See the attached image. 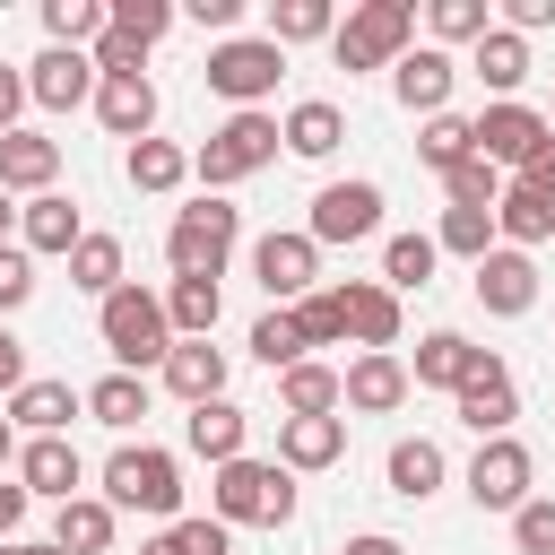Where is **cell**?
Returning <instances> with one entry per match:
<instances>
[{"label":"cell","mask_w":555,"mask_h":555,"mask_svg":"<svg viewBox=\"0 0 555 555\" xmlns=\"http://www.w3.org/2000/svg\"><path fill=\"white\" fill-rule=\"evenodd\" d=\"M234 234H243V217H234L225 199H191V208L173 217V234H165V260H173V278H225V251H234Z\"/></svg>","instance_id":"5"},{"label":"cell","mask_w":555,"mask_h":555,"mask_svg":"<svg viewBox=\"0 0 555 555\" xmlns=\"http://www.w3.org/2000/svg\"><path fill=\"white\" fill-rule=\"evenodd\" d=\"M468 69L494 87V104H512V87L529 78V43H520V35H503V26H486V35H477V52H468Z\"/></svg>","instance_id":"27"},{"label":"cell","mask_w":555,"mask_h":555,"mask_svg":"<svg viewBox=\"0 0 555 555\" xmlns=\"http://www.w3.org/2000/svg\"><path fill=\"white\" fill-rule=\"evenodd\" d=\"M121 173H130V191H173V182L191 173V156H182L173 139H139V147L121 156Z\"/></svg>","instance_id":"36"},{"label":"cell","mask_w":555,"mask_h":555,"mask_svg":"<svg viewBox=\"0 0 555 555\" xmlns=\"http://www.w3.org/2000/svg\"><path fill=\"white\" fill-rule=\"evenodd\" d=\"M269 156H278V121H269V113H234V121H217V130H208V147L191 156V173H199V182H208V199H217L225 182L260 173Z\"/></svg>","instance_id":"4"},{"label":"cell","mask_w":555,"mask_h":555,"mask_svg":"<svg viewBox=\"0 0 555 555\" xmlns=\"http://www.w3.org/2000/svg\"><path fill=\"white\" fill-rule=\"evenodd\" d=\"M434 234H390V251H382V278H390V295L399 286H434Z\"/></svg>","instance_id":"42"},{"label":"cell","mask_w":555,"mask_h":555,"mask_svg":"<svg viewBox=\"0 0 555 555\" xmlns=\"http://www.w3.org/2000/svg\"><path fill=\"white\" fill-rule=\"evenodd\" d=\"M199 78H208L217 95H234L243 113H260V95L286 78V52H278L269 35H225V43L208 52V69H199Z\"/></svg>","instance_id":"7"},{"label":"cell","mask_w":555,"mask_h":555,"mask_svg":"<svg viewBox=\"0 0 555 555\" xmlns=\"http://www.w3.org/2000/svg\"><path fill=\"white\" fill-rule=\"evenodd\" d=\"M9 225H17V208H9V191H0V243H9Z\"/></svg>","instance_id":"58"},{"label":"cell","mask_w":555,"mask_h":555,"mask_svg":"<svg viewBox=\"0 0 555 555\" xmlns=\"http://www.w3.org/2000/svg\"><path fill=\"white\" fill-rule=\"evenodd\" d=\"M390 87H399V104H408V113H425V121H434V113L451 104V87H460V61H451V52H434V43H408V52L390 61Z\"/></svg>","instance_id":"12"},{"label":"cell","mask_w":555,"mask_h":555,"mask_svg":"<svg viewBox=\"0 0 555 555\" xmlns=\"http://www.w3.org/2000/svg\"><path fill=\"white\" fill-rule=\"evenodd\" d=\"M442 191H451V208H494V199H503V173H494L486 156H460V165L442 173Z\"/></svg>","instance_id":"45"},{"label":"cell","mask_w":555,"mask_h":555,"mask_svg":"<svg viewBox=\"0 0 555 555\" xmlns=\"http://www.w3.org/2000/svg\"><path fill=\"white\" fill-rule=\"evenodd\" d=\"M87 416L113 425V434H130V425L147 416V382H139V373H104V382L87 390Z\"/></svg>","instance_id":"34"},{"label":"cell","mask_w":555,"mask_h":555,"mask_svg":"<svg viewBox=\"0 0 555 555\" xmlns=\"http://www.w3.org/2000/svg\"><path fill=\"white\" fill-rule=\"evenodd\" d=\"M434 251L486 260V251H494V208H442V234H434Z\"/></svg>","instance_id":"41"},{"label":"cell","mask_w":555,"mask_h":555,"mask_svg":"<svg viewBox=\"0 0 555 555\" xmlns=\"http://www.w3.org/2000/svg\"><path fill=\"white\" fill-rule=\"evenodd\" d=\"M546 130H555V121H546Z\"/></svg>","instance_id":"61"},{"label":"cell","mask_w":555,"mask_h":555,"mask_svg":"<svg viewBox=\"0 0 555 555\" xmlns=\"http://www.w3.org/2000/svg\"><path fill=\"white\" fill-rule=\"evenodd\" d=\"M520 191H538V199H555V130L520 156Z\"/></svg>","instance_id":"50"},{"label":"cell","mask_w":555,"mask_h":555,"mask_svg":"<svg viewBox=\"0 0 555 555\" xmlns=\"http://www.w3.org/2000/svg\"><path fill=\"white\" fill-rule=\"evenodd\" d=\"M9 460H17V425L0 416V468H9Z\"/></svg>","instance_id":"57"},{"label":"cell","mask_w":555,"mask_h":555,"mask_svg":"<svg viewBox=\"0 0 555 555\" xmlns=\"http://www.w3.org/2000/svg\"><path fill=\"white\" fill-rule=\"evenodd\" d=\"M208 512L234 529V520H260V529H286L295 520V477L278 460H225L217 486H208Z\"/></svg>","instance_id":"2"},{"label":"cell","mask_w":555,"mask_h":555,"mask_svg":"<svg viewBox=\"0 0 555 555\" xmlns=\"http://www.w3.org/2000/svg\"><path fill=\"white\" fill-rule=\"evenodd\" d=\"M17 486L69 503V494H78V451H69V434H26V451H17Z\"/></svg>","instance_id":"21"},{"label":"cell","mask_w":555,"mask_h":555,"mask_svg":"<svg viewBox=\"0 0 555 555\" xmlns=\"http://www.w3.org/2000/svg\"><path fill=\"white\" fill-rule=\"evenodd\" d=\"M338 312H347V338L364 347V356H390L399 347V295L390 286H338Z\"/></svg>","instance_id":"17"},{"label":"cell","mask_w":555,"mask_h":555,"mask_svg":"<svg viewBox=\"0 0 555 555\" xmlns=\"http://www.w3.org/2000/svg\"><path fill=\"white\" fill-rule=\"evenodd\" d=\"M468 130H477V156H486V165L503 173V165H520V156H529V147L546 139V113H529V104L512 95V104H486V113H477Z\"/></svg>","instance_id":"13"},{"label":"cell","mask_w":555,"mask_h":555,"mask_svg":"<svg viewBox=\"0 0 555 555\" xmlns=\"http://www.w3.org/2000/svg\"><path fill=\"white\" fill-rule=\"evenodd\" d=\"M382 225V182H330L321 199H312V243H364Z\"/></svg>","instance_id":"11"},{"label":"cell","mask_w":555,"mask_h":555,"mask_svg":"<svg viewBox=\"0 0 555 555\" xmlns=\"http://www.w3.org/2000/svg\"><path fill=\"white\" fill-rule=\"evenodd\" d=\"M278 408H286V416H338V373L312 364V356L286 364V373H278Z\"/></svg>","instance_id":"31"},{"label":"cell","mask_w":555,"mask_h":555,"mask_svg":"<svg viewBox=\"0 0 555 555\" xmlns=\"http://www.w3.org/2000/svg\"><path fill=\"white\" fill-rule=\"evenodd\" d=\"M17 225H26V251H78V199H61V191H35L26 208H17Z\"/></svg>","instance_id":"25"},{"label":"cell","mask_w":555,"mask_h":555,"mask_svg":"<svg viewBox=\"0 0 555 555\" xmlns=\"http://www.w3.org/2000/svg\"><path fill=\"white\" fill-rule=\"evenodd\" d=\"M78 408H87V399H78L69 382H26V390H9V425H26V434H69Z\"/></svg>","instance_id":"26"},{"label":"cell","mask_w":555,"mask_h":555,"mask_svg":"<svg viewBox=\"0 0 555 555\" xmlns=\"http://www.w3.org/2000/svg\"><path fill=\"white\" fill-rule=\"evenodd\" d=\"M321 35H338V9L330 0H278L269 9V43L286 52V43H321Z\"/></svg>","instance_id":"35"},{"label":"cell","mask_w":555,"mask_h":555,"mask_svg":"<svg viewBox=\"0 0 555 555\" xmlns=\"http://www.w3.org/2000/svg\"><path fill=\"white\" fill-rule=\"evenodd\" d=\"M52 546H61V555H104V546H113V503L69 494V503H61V520H52Z\"/></svg>","instance_id":"30"},{"label":"cell","mask_w":555,"mask_h":555,"mask_svg":"<svg viewBox=\"0 0 555 555\" xmlns=\"http://www.w3.org/2000/svg\"><path fill=\"white\" fill-rule=\"evenodd\" d=\"M26 555H61V546H26Z\"/></svg>","instance_id":"59"},{"label":"cell","mask_w":555,"mask_h":555,"mask_svg":"<svg viewBox=\"0 0 555 555\" xmlns=\"http://www.w3.org/2000/svg\"><path fill=\"white\" fill-rule=\"evenodd\" d=\"M529 477H538L529 442L494 434V442H477V460H468V503H477V512H520V503H529Z\"/></svg>","instance_id":"8"},{"label":"cell","mask_w":555,"mask_h":555,"mask_svg":"<svg viewBox=\"0 0 555 555\" xmlns=\"http://www.w3.org/2000/svg\"><path fill=\"white\" fill-rule=\"evenodd\" d=\"M477 356H486V347H468L460 330H425V338H416V364H408V382H425V390H460Z\"/></svg>","instance_id":"24"},{"label":"cell","mask_w":555,"mask_h":555,"mask_svg":"<svg viewBox=\"0 0 555 555\" xmlns=\"http://www.w3.org/2000/svg\"><path fill=\"white\" fill-rule=\"evenodd\" d=\"M512 538H520V555H555V494H529L512 512Z\"/></svg>","instance_id":"47"},{"label":"cell","mask_w":555,"mask_h":555,"mask_svg":"<svg viewBox=\"0 0 555 555\" xmlns=\"http://www.w3.org/2000/svg\"><path fill=\"white\" fill-rule=\"evenodd\" d=\"M477 304H486V312H503V321H520V312L538 304V260H529V251H512V243H503V251H486V260H477Z\"/></svg>","instance_id":"15"},{"label":"cell","mask_w":555,"mask_h":555,"mask_svg":"<svg viewBox=\"0 0 555 555\" xmlns=\"http://www.w3.org/2000/svg\"><path fill=\"white\" fill-rule=\"evenodd\" d=\"M26 95H35V104H52V113H69V104H87V95H95V61H87V52L43 43V52H35V69H26Z\"/></svg>","instance_id":"16"},{"label":"cell","mask_w":555,"mask_h":555,"mask_svg":"<svg viewBox=\"0 0 555 555\" xmlns=\"http://www.w3.org/2000/svg\"><path fill=\"white\" fill-rule=\"evenodd\" d=\"M104 17H113V26H121V35L139 43V52L173 35V0H104Z\"/></svg>","instance_id":"43"},{"label":"cell","mask_w":555,"mask_h":555,"mask_svg":"<svg viewBox=\"0 0 555 555\" xmlns=\"http://www.w3.org/2000/svg\"><path fill=\"white\" fill-rule=\"evenodd\" d=\"M425 26H434V52H442V43H477L494 17H486V0H434Z\"/></svg>","instance_id":"44"},{"label":"cell","mask_w":555,"mask_h":555,"mask_svg":"<svg viewBox=\"0 0 555 555\" xmlns=\"http://www.w3.org/2000/svg\"><path fill=\"white\" fill-rule=\"evenodd\" d=\"M251 278H260L269 304L286 312V304H304L312 278H321V243H312V234H260V243H251Z\"/></svg>","instance_id":"10"},{"label":"cell","mask_w":555,"mask_h":555,"mask_svg":"<svg viewBox=\"0 0 555 555\" xmlns=\"http://www.w3.org/2000/svg\"><path fill=\"white\" fill-rule=\"evenodd\" d=\"M0 555H26V546H17V538H9V546H0Z\"/></svg>","instance_id":"60"},{"label":"cell","mask_w":555,"mask_h":555,"mask_svg":"<svg viewBox=\"0 0 555 555\" xmlns=\"http://www.w3.org/2000/svg\"><path fill=\"white\" fill-rule=\"evenodd\" d=\"M278 139H286L295 156H330V147L347 139V113H338L330 95H304V104H295V113L278 121Z\"/></svg>","instance_id":"28"},{"label":"cell","mask_w":555,"mask_h":555,"mask_svg":"<svg viewBox=\"0 0 555 555\" xmlns=\"http://www.w3.org/2000/svg\"><path fill=\"white\" fill-rule=\"evenodd\" d=\"M26 295H35V260H26L17 243H0V321H9Z\"/></svg>","instance_id":"48"},{"label":"cell","mask_w":555,"mask_h":555,"mask_svg":"<svg viewBox=\"0 0 555 555\" xmlns=\"http://www.w3.org/2000/svg\"><path fill=\"white\" fill-rule=\"evenodd\" d=\"M69 286H87L95 304L121 286V243L113 234H78V251H69Z\"/></svg>","instance_id":"37"},{"label":"cell","mask_w":555,"mask_h":555,"mask_svg":"<svg viewBox=\"0 0 555 555\" xmlns=\"http://www.w3.org/2000/svg\"><path fill=\"white\" fill-rule=\"evenodd\" d=\"M347 555H408L399 538H382V529H364V538H347Z\"/></svg>","instance_id":"55"},{"label":"cell","mask_w":555,"mask_h":555,"mask_svg":"<svg viewBox=\"0 0 555 555\" xmlns=\"http://www.w3.org/2000/svg\"><path fill=\"white\" fill-rule=\"evenodd\" d=\"M408 43H416V9H408V0H356L347 26L330 35L338 69H390Z\"/></svg>","instance_id":"3"},{"label":"cell","mask_w":555,"mask_h":555,"mask_svg":"<svg viewBox=\"0 0 555 555\" xmlns=\"http://www.w3.org/2000/svg\"><path fill=\"white\" fill-rule=\"evenodd\" d=\"M26 503H35V494H26V486H0V546H9V538H17V520H26Z\"/></svg>","instance_id":"54"},{"label":"cell","mask_w":555,"mask_h":555,"mask_svg":"<svg viewBox=\"0 0 555 555\" xmlns=\"http://www.w3.org/2000/svg\"><path fill=\"white\" fill-rule=\"evenodd\" d=\"M434 486H442V442H425V434L390 442V494L399 503H425Z\"/></svg>","instance_id":"32"},{"label":"cell","mask_w":555,"mask_h":555,"mask_svg":"<svg viewBox=\"0 0 555 555\" xmlns=\"http://www.w3.org/2000/svg\"><path fill=\"white\" fill-rule=\"evenodd\" d=\"M286 312H295V338H304V356H312V347H338V338H347L338 286H312V295H304V304H286Z\"/></svg>","instance_id":"39"},{"label":"cell","mask_w":555,"mask_h":555,"mask_svg":"<svg viewBox=\"0 0 555 555\" xmlns=\"http://www.w3.org/2000/svg\"><path fill=\"white\" fill-rule=\"evenodd\" d=\"M17 104H26V78H17V69H0V139L17 130Z\"/></svg>","instance_id":"53"},{"label":"cell","mask_w":555,"mask_h":555,"mask_svg":"<svg viewBox=\"0 0 555 555\" xmlns=\"http://www.w3.org/2000/svg\"><path fill=\"white\" fill-rule=\"evenodd\" d=\"M251 356H260L269 373H286V364H304V338H295V312H260V321H251Z\"/></svg>","instance_id":"46"},{"label":"cell","mask_w":555,"mask_h":555,"mask_svg":"<svg viewBox=\"0 0 555 555\" xmlns=\"http://www.w3.org/2000/svg\"><path fill=\"white\" fill-rule=\"evenodd\" d=\"M95 121L113 130V139H147L156 130V87H147V69H121V78H95Z\"/></svg>","instance_id":"14"},{"label":"cell","mask_w":555,"mask_h":555,"mask_svg":"<svg viewBox=\"0 0 555 555\" xmlns=\"http://www.w3.org/2000/svg\"><path fill=\"white\" fill-rule=\"evenodd\" d=\"M52 173H61V139H43V130L0 139V191H52Z\"/></svg>","instance_id":"23"},{"label":"cell","mask_w":555,"mask_h":555,"mask_svg":"<svg viewBox=\"0 0 555 555\" xmlns=\"http://www.w3.org/2000/svg\"><path fill=\"white\" fill-rule=\"evenodd\" d=\"M104 503H121V512H173L182 503V468H173V451H147V442H121L113 460H104Z\"/></svg>","instance_id":"6"},{"label":"cell","mask_w":555,"mask_h":555,"mask_svg":"<svg viewBox=\"0 0 555 555\" xmlns=\"http://www.w3.org/2000/svg\"><path fill=\"white\" fill-rule=\"evenodd\" d=\"M191 17H199V26H217V35H234V17H243V0H191Z\"/></svg>","instance_id":"52"},{"label":"cell","mask_w":555,"mask_h":555,"mask_svg":"<svg viewBox=\"0 0 555 555\" xmlns=\"http://www.w3.org/2000/svg\"><path fill=\"white\" fill-rule=\"evenodd\" d=\"M43 35H52L61 52H87V43L104 35V0H43Z\"/></svg>","instance_id":"38"},{"label":"cell","mask_w":555,"mask_h":555,"mask_svg":"<svg viewBox=\"0 0 555 555\" xmlns=\"http://www.w3.org/2000/svg\"><path fill=\"white\" fill-rule=\"evenodd\" d=\"M156 373H165V390L191 399V408H199V399H225V347H208V338H173V356H165Z\"/></svg>","instance_id":"18"},{"label":"cell","mask_w":555,"mask_h":555,"mask_svg":"<svg viewBox=\"0 0 555 555\" xmlns=\"http://www.w3.org/2000/svg\"><path fill=\"white\" fill-rule=\"evenodd\" d=\"M347 451V416H278V468H330Z\"/></svg>","instance_id":"20"},{"label":"cell","mask_w":555,"mask_h":555,"mask_svg":"<svg viewBox=\"0 0 555 555\" xmlns=\"http://www.w3.org/2000/svg\"><path fill=\"white\" fill-rule=\"evenodd\" d=\"M173 538H182V555H225V546H234L217 512H199V520H173Z\"/></svg>","instance_id":"49"},{"label":"cell","mask_w":555,"mask_h":555,"mask_svg":"<svg viewBox=\"0 0 555 555\" xmlns=\"http://www.w3.org/2000/svg\"><path fill=\"white\" fill-rule=\"evenodd\" d=\"M416 156H425V165H434V173H451V165H460V156H477V130H468V121H460V113H434V121H425V130H416Z\"/></svg>","instance_id":"40"},{"label":"cell","mask_w":555,"mask_h":555,"mask_svg":"<svg viewBox=\"0 0 555 555\" xmlns=\"http://www.w3.org/2000/svg\"><path fill=\"white\" fill-rule=\"evenodd\" d=\"M243 434H251V416H243L234 399H199V408H191V425H182V442H191L199 460H217V468H225V460H243Z\"/></svg>","instance_id":"22"},{"label":"cell","mask_w":555,"mask_h":555,"mask_svg":"<svg viewBox=\"0 0 555 555\" xmlns=\"http://www.w3.org/2000/svg\"><path fill=\"white\" fill-rule=\"evenodd\" d=\"M217 278H173L165 286V321H173V338H208L217 330Z\"/></svg>","instance_id":"33"},{"label":"cell","mask_w":555,"mask_h":555,"mask_svg":"<svg viewBox=\"0 0 555 555\" xmlns=\"http://www.w3.org/2000/svg\"><path fill=\"white\" fill-rule=\"evenodd\" d=\"M494 234H503L512 251H529V243H546V234H555V199H538V191H520V182H503V199H494Z\"/></svg>","instance_id":"29"},{"label":"cell","mask_w":555,"mask_h":555,"mask_svg":"<svg viewBox=\"0 0 555 555\" xmlns=\"http://www.w3.org/2000/svg\"><path fill=\"white\" fill-rule=\"evenodd\" d=\"M0 390H26V347H17L9 321H0Z\"/></svg>","instance_id":"51"},{"label":"cell","mask_w":555,"mask_h":555,"mask_svg":"<svg viewBox=\"0 0 555 555\" xmlns=\"http://www.w3.org/2000/svg\"><path fill=\"white\" fill-rule=\"evenodd\" d=\"M95 330H104V356H113L121 373H147V364H165V356H173V321H165V295L130 286V278L104 295Z\"/></svg>","instance_id":"1"},{"label":"cell","mask_w":555,"mask_h":555,"mask_svg":"<svg viewBox=\"0 0 555 555\" xmlns=\"http://www.w3.org/2000/svg\"><path fill=\"white\" fill-rule=\"evenodd\" d=\"M408 399V364L399 356H356L347 373H338V408H364V416H390Z\"/></svg>","instance_id":"19"},{"label":"cell","mask_w":555,"mask_h":555,"mask_svg":"<svg viewBox=\"0 0 555 555\" xmlns=\"http://www.w3.org/2000/svg\"><path fill=\"white\" fill-rule=\"evenodd\" d=\"M139 555H182V538H173V529H165V538H147V546H139Z\"/></svg>","instance_id":"56"},{"label":"cell","mask_w":555,"mask_h":555,"mask_svg":"<svg viewBox=\"0 0 555 555\" xmlns=\"http://www.w3.org/2000/svg\"><path fill=\"white\" fill-rule=\"evenodd\" d=\"M451 399H460V425H468L477 442L512 434V416H520V382H512V364H503V356H477V364H468V382H460Z\"/></svg>","instance_id":"9"}]
</instances>
